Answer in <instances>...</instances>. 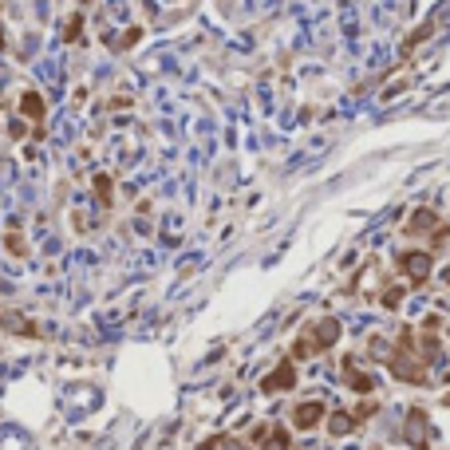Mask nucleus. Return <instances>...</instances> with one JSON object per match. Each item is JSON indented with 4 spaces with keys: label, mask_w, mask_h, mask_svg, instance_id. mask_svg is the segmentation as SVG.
<instances>
[{
    "label": "nucleus",
    "mask_w": 450,
    "mask_h": 450,
    "mask_svg": "<svg viewBox=\"0 0 450 450\" xmlns=\"http://www.w3.org/2000/svg\"><path fill=\"white\" fill-rule=\"evenodd\" d=\"M391 375L403 379V383H423V379H427L423 364H418L411 352H395V355H391Z\"/></svg>",
    "instance_id": "obj_1"
},
{
    "label": "nucleus",
    "mask_w": 450,
    "mask_h": 450,
    "mask_svg": "<svg viewBox=\"0 0 450 450\" xmlns=\"http://www.w3.org/2000/svg\"><path fill=\"white\" fill-rule=\"evenodd\" d=\"M292 383H296V368H292L289 359H281V364L261 379V391H265V395H276V391H289Z\"/></svg>",
    "instance_id": "obj_2"
},
{
    "label": "nucleus",
    "mask_w": 450,
    "mask_h": 450,
    "mask_svg": "<svg viewBox=\"0 0 450 450\" xmlns=\"http://www.w3.org/2000/svg\"><path fill=\"white\" fill-rule=\"evenodd\" d=\"M324 415H328V411H324V403L320 399H308V403H300V407L292 411V427H296V431H312V427H320V423H324Z\"/></svg>",
    "instance_id": "obj_3"
},
{
    "label": "nucleus",
    "mask_w": 450,
    "mask_h": 450,
    "mask_svg": "<svg viewBox=\"0 0 450 450\" xmlns=\"http://www.w3.org/2000/svg\"><path fill=\"white\" fill-rule=\"evenodd\" d=\"M399 269L411 276L415 285H423V281L431 276V253H403V257H399Z\"/></svg>",
    "instance_id": "obj_4"
},
{
    "label": "nucleus",
    "mask_w": 450,
    "mask_h": 450,
    "mask_svg": "<svg viewBox=\"0 0 450 450\" xmlns=\"http://www.w3.org/2000/svg\"><path fill=\"white\" fill-rule=\"evenodd\" d=\"M308 340H312V348H332L340 340V324L336 320H320L308 328Z\"/></svg>",
    "instance_id": "obj_5"
},
{
    "label": "nucleus",
    "mask_w": 450,
    "mask_h": 450,
    "mask_svg": "<svg viewBox=\"0 0 450 450\" xmlns=\"http://www.w3.org/2000/svg\"><path fill=\"white\" fill-rule=\"evenodd\" d=\"M407 438L415 442V450L427 447V438H431V423H427L423 411H411V415H407Z\"/></svg>",
    "instance_id": "obj_6"
},
{
    "label": "nucleus",
    "mask_w": 450,
    "mask_h": 450,
    "mask_svg": "<svg viewBox=\"0 0 450 450\" xmlns=\"http://www.w3.org/2000/svg\"><path fill=\"white\" fill-rule=\"evenodd\" d=\"M431 229H438V213L434 209H415L411 217H407V233L415 237V233H431Z\"/></svg>",
    "instance_id": "obj_7"
},
{
    "label": "nucleus",
    "mask_w": 450,
    "mask_h": 450,
    "mask_svg": "<svg viewBox=\"0 0 450 450\" xmlns=\"http://www.w3.org/2000/svg\"><path fill=\"white\" fill-rule=\"evenodd\" d=\"M20 111H24V119L40 123V119H44V111H48V107H44V95H36V91H24V95H20Z\"/></svg>",
    "instance_id": "obj_8"
},
{
    "label": "nucleus",
    "mask_w": 450,
    "mask_h": 450,
    "mask_svg": "<svg viewBox=\"0 0 450 450\" xmlns=\"http://www.w3.org/2000/svg\"><path fill=\"white\" fill-rule=\"evenodd\" d=\"M0 324H4L8 332H20V336H40V328H32V324L24 320V316H16V312H8V316H0Z\"/></svg>",
    "instance_id": "obj_9"
},
{
    "label": "nucleus",
    "mask_w": 450,
    "mask_h": 450,
    "mask_svg": "<svg viewBox=\"0 0 450 450\" xmlns=\"http://www.w3.org/2000/svg\"><path fill=\"white\" fill-rule=\"evenodd\" d=\"M348 387H352V391H359V395H368L371 387H375V379H371L368 371H359V368H352V364H348Z\"/></svg>",
    "instance_id": "obj_10"
},
{
    "label": "nucleus",
    "mask_w": 450,
    "mask_h": 450,
    "mask_svg": "<svg viewBox=\"0 0 450 450\" xmlns=\"http://www.w3.org/2000/svg\"><path fill=\"white\" fill-rule=\"evenodd\" d=\"M352 427H355V418H352V415H344V411H336V415L328 418V431L336 434V438H344V434L352 431Z\"/></svg>",
    "instance_id": "obj_11"
},
{
    "label": "nucleus",
    "mask_w": 450,
    "mask_h": 450,
    "mask_svg": "<svg viewBox=\"0 0 450 450\" xmlns=\"http://www.w3.org/2000/svg\"><path fill=\"white\" fill-rule=\"evenodd\" d=\"M95 198H99V206H111V178L107 174L95 178Z\"/></svg>",
    "instance_id": "obj_12"
},
{
    "label": "nucleus",
    "mask_w": 450,
    "mask_h": 450,
    "mask_svg": "<svg viewBox=\"0 0 450 450\" xmlns=\"http://www.w3.org/2000/svg\"><path fill=\"white\" fill-rule=\"evenodd\" d=\"M399 305H403V289L395 285V289L383 292V308H399Z\"/></svg>",
    "instance_id": "obj_13"
},
{
    "label": "nucleus",
    "mask_w": 450,
    "mask_h": 450,
    "mask_svg": "<svg viewBox=\"0 0 450 450\" xmlns=\"http://www.w3.org/2000/svg\"><path fill=\"white\" fill-rule=\"evenodd\" d=\"M4 241H8V249H12L16 257H24V237H20L16 229H8V237H4Z\"/></svg>",
    "instance_id": "obj_14"
},
{
    "label": "nucleus",
    "mask_w": 450,
    "mask_h": 450,
    "mask_svg": "<svg viewBox=\"0 0 450 450\" xmlns=\"http://www.w3.org/2000/svg\"><path fill=\"white\" fill-rule=\"evenodd\" d=\"M80 28H83V20H80V16H71V24H67V32H64L67 40H71V44L80 40Z\"/></svg>",
    "instance_id": "obj_15"
},
{
    "label": "nucleus",
    "mask_w": 450,
    "mask_h": 450,
    "mask_svg": "<svg viewBox=\"0 0 450 450\" xmlns=\"http://www.w3.org/2000/svg\"><path fill=\"white\" fill-rule=\"evenodd\" d=\"M222 450H245V447H241V442H233V438H225V442H222Z\"/></svg>",
    "instance_id": "obj_16"
},
{
    "label": "nucleus",
    "mask_w": 450,
    "mask_h": 450,
    "mask_svg": "<svg viewBox=\"0 0 450 450\" xmlns=\"http://www.w3.org/2000/svg\"><path fill=\"white\" fill-rule=\"evenodd\" d=\"M198 450H213V442H206V447H198Z\"/></svg>",
    "instance_id": "obj_17"
},
{
    "label": "nucleus",
    "mask_w": 450,
    "mask_h": 450,
    "mask_svg": "<svg viewBox=\"0 0 450 450\" xmlns=\"http://www.w3.org/2000/svg\"><path fill=\"white\" fill-rule=\"evenodd\" d=\"M442 281H450V269H447V273H442Z\"/></svg>",
    "instance_id": "obj_18"
}]
</instances>
